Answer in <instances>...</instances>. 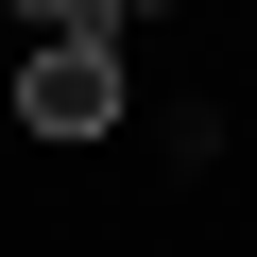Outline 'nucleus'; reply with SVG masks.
Segmentation results:
<instances>
[{"label": "nucleus", "mask_w": 257, "mask_h": 257, "mask_svg": "<svg viewBox=\"0 0 257 257\" xmlns=\"http://www.w3.org/2000/svg\"><path fill=\"white\" fill-rule=\"evenodd\" d=\"M120 103H138L120 35H52V52L18 69V120H35V138H120Z\"/></svg>", "instance_id": "nucleus-1"}, {"label": "nucleus", "mask_w": 257, "mask_h": 257, "mask_svg": "<svg viewBox=\"0 0 257 257\" xmlns=\"http://www.w3.org/2000/svg\"><path fill=\"white\" fill-rule=\"evenodd\" d=\"M0 18H18V35L52 52V35H103V0H0Z\"/></svg>", "instance_id": "nucleus-2"}, {"label": "nucleus", "mask_w": 257, "mask_h": 257, "mask_svg": "<svg viewBox=\"0 0 257 257\" xmlns=\"http://www.w3.org/2000/svg\"><path fill=\"white\" fill-rule=\"evenodd\" d=\"M103 18H138V0H103Z\"/></svg>", "instance_id": "nucleus-3"}]
</instances>
